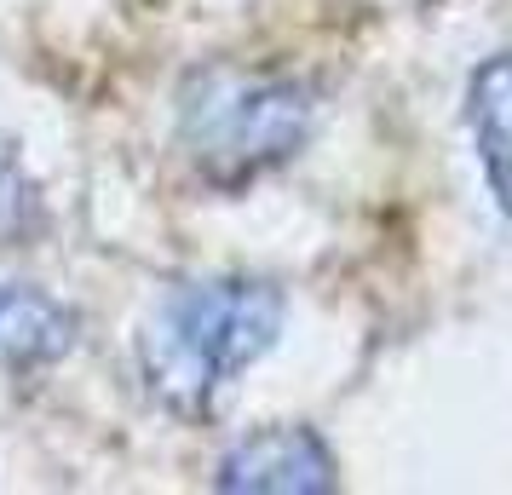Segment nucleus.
Wrapping results in <instances>:
<instances>
[{
  "instance_id": "f257e3e1",
  "label": "nucleus",
  "mask_w": 512,
  "mask_h": 495,
  "mask_svg": "<svg viewBox=\"0 0 512 495\" xmlns=\"http://www.w3.org/2000/svg\"><path fill=\"white\" fill-rule=\"evenodd\" d=\"M282 334V294L254 277H208L173 288L139 334L144 386L173 415H208Z\"/></svg>"
},
{
  "instance_id": "f03ea898",
  "label": "nucleus",
  "mask_w": 512,
  "mask_h": 495,
  "mask_svg": "<svg viewBox=\"0 0 512 495\" xmlns=\"http://www.w3.org/2000/svg\"><path fill=\"white\" fill-rule=\"evenodd\" d=\"M190 162L213 185H242L265 167L288 162L311 133V98L288 81H259V75L213 70L196 75L179 110Z\"/></svg>"
},
{
  "instance_id": "7ed1b4c3",
  "label": "nucleus",
  "mask_w": 512,
  "mask_h": 495,
  "mask_svg": "<svg viewBox=\"0 0 512 495\" xmlns=\"http://www.w3.org/2000/svg\"><path fill=\"white\" fill-rule=\"evenodd\" d=\"M213 484L242 495H317L334 490V455L311 426H265L231 444Z\"/></svg>"
},
{
  "instance_id": "20e7f679",
  "label": "nucleus",
  "mask_w": 512,
  "mask_h": 495,
  "mask_svg": "<svg viewBox=\"0 0 512 495\" xmlns=\"http://www.w3.org/2000/svg\"><path fill=\"white\" fill-rule=\"evenodd\" d=\"M75 311L35 283H0V369H47L75 346Z\"/></svg>"
},
{
  "instance_id": "39448f33",
  "label": "nucleus",
  "mask_w": 512,
  "mask_h": 495,
  "mask_svg": "<svg viewBox=\"0 0 512 495\" xmlns=\"http://www.w3.org/2000/svg\"><path fill=\"white\" fill-rule=\"evenodd\" d=\"M466 127H472V144H478L489 196L501 202V213H512V52H495L472 70Z\"/></svg>"
},
{
  "instance_id": "423d86ee",
  "label": "nucleus",
  "mask_w": 512,
  "mask_h": 495,
  "mask_svg": "<svg viewBox=\"0 0 512 495\" xmlns=\"http://www.w3.org/2000/svg\"><path fill=\"white\" fill-rule=\"evenodd\" d=\"M41 219H47V208H41L35 179H29L12 156H0V242H24V236H35Z\"/></svg>"
}]
</instances>
